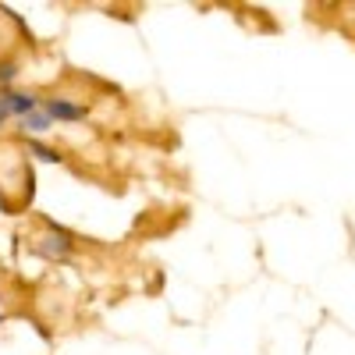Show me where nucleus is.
<instances>
[{"mask_svg":"<svg viewBox=\"0 0 355 355\" xmlns=\"http://www.w3.org/2000/svg\"><path fill=\"white\" fill-rule=\"evenodd\" d=\"M33 150H36V157H43V160H57V153H53V150H46V146H40V142L33 146Z\"/></svg>","mask_w":355,"mask_h":355,"instance_id":"nucleus-5","label":"nucleus"},{"mask_svg":"<svg viewBox=\"0 0 355 355\" xmlns=\"http://www.w3.org/2000/svg\"><path fill=\"white\" fill-rule=\"evenodd\" d=\"M8 114H11V110L4 107V100H0V125H4V121H8Z\"/></svg>","mask_w":355,"mask_h":355,"instance_id":"nucleus-7","label":"nucleus"},{"mask_svg":"<svg viewBox=\"0 0 355 355\" xmlns=\"http://www.w3.org/2000/svg\"><path fill=\"white\" fill-rule=\"evenodd\" d=\"M15 75V64H4V68H0V82H8Z\"/></svg>","mask_w":355,"mask_h":355,"instance_id":"nucleus-6","label":"nucleus"},{"mask_svg":"<svg viewBox=\"0 0 355 355\" xmlns=\"http://www.w3.org/2000/svg\"><path fill=\"white\" fill-rule=\"evenodd\" d=\"M18 125H21L25 132H46V128H50L53 121H50V114H46L43 107H36L33 114H25V117H21V121H18Z\"/></svg>","mask_w":355,"mask_h":355,"instance_id":"nucleus-3","label":"nucleus"},{"mask_svg":"<svg viewBox=\"0 0 355 355\" xmlns=\"http://www.w3.org/2000/svg\"><path fill=\"white\" fill-rule=\"evenodd\" d=\"M43 252L46 256H64L68 252V239H64V234H53V239L43 245Z\"/></svg>","mask_w":355,"mask_h":355,"instance_id":"nucleus-4","label":"nucleus"},{"mask_svg":"<svg viewBox=\"0 0 355 355\" xmlns=\"http://www.w3.org/2000/svg\"><path fill=\"white\" fill-rule=\"evenodd\" d=\"M0 100H4V107H8L11 114H18V117L33 114V110L40 107V100H36V96H28V93H4Z\"/></svg>","mask_w":355,"mask_h":355,"instance_id":"nucleus-2","label":"nucleus"},{"mask_svg":"<svg viewBox=\"0 0 355 355\" xmlns=\"http://www.w3.org/2000/svg\"><path fill=\"white\" fill-rule=\"evenodd\" d=\"M40 107L50 114V121H82L85 117V107H75V103H64V100H46Z\"/></svg>","mask_w":355,"mask_h":355,"instance_id":"nucleus-1","label":"nucleus"}]
</instances>
